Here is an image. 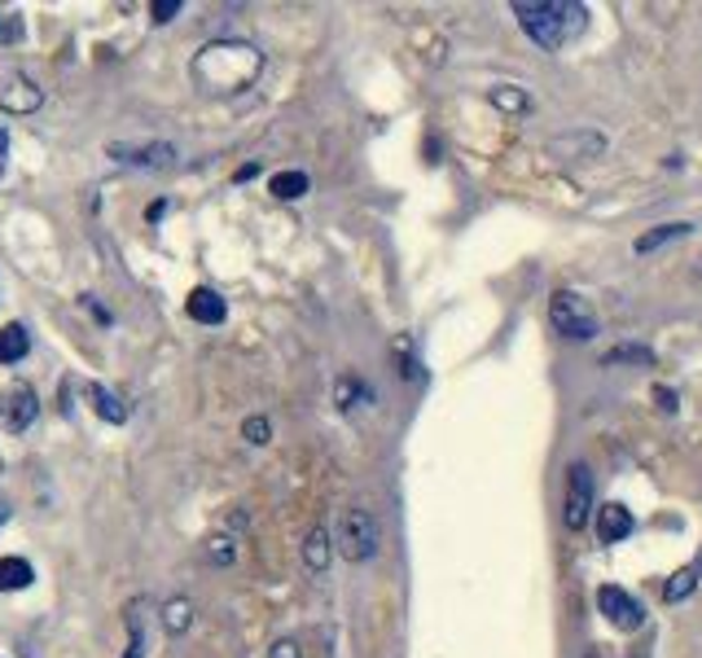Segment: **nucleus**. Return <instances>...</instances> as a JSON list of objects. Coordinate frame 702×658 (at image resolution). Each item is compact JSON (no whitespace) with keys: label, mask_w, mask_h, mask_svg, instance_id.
Wrapping results in <instances>:
<instances>
[{"label":"nucleus","mask_w":702,"mask_h":658,"mask_svg":"<svg viewBox=\"0 0 702 658\" xmlns=\"http://www.w3.org/2000/svg\"><path fill=\"white\" fill-rule=\"evenodd\" d=\"M585 658H606L601 650H585Z\"/></svg>","instance_id":"72a5a7b5"},{"label":"nucleus","mask_w":702,"mask_h":658,"mask_svg":"<svg viewBox=\"0 0 702 658\" xmlns=\"http://www.w3.org/2000/svg\"><path fill=\"white\" fill-rule=\"evenodd\" d=\"M654 400H659V409H663V413H677V395H672L668 387H654Z\"/></svg>","instance_id":"c85d7f7f"},{"label":"nucleus","mask_w":702,"mask_h":658,"mask_svg":"<svg viewBox=\"0 0 702 658\" xmlns=\"http://www.w3.org/2000/svg\"><path fill=\"white\" fill-rule=\"evenodd\" d=\"M487 102L496 110H509V114H523V110H531V97L518 89V84H496L492 93H487Z\"/></svg>","instance_id":"412c9836"},{"label":"nucleus","mask_w":702,"mask_h":658,"mask_svg":"<svg viewBox=\"0 0 702 658\" xmlns=\"http://www.w3.org/2000/svg\"><path fill=\"white\" fill-rule=\"evenodd\" d=\"M308 185H312V181H308L303 172H277L268 189H272V198H281V203H295V198H303V194H308Z\"/></svg>","instance_id":"f3484780"},{"label":"nucleus","mask_w":702,"mask_h":658,"mask_svg":"<svg viewBox=\"0 0 702 658\" xmlns=\"http://www.w3.org/2000/svg\"><path fill=\"white\" fill-rule=\"evenodd\" d=\"M44 106V89L35 84V80H27V75H4V84H0V110L4 114H35V110Z\"/></svg>","instance_id":"6e6552de"},{"label":"nucleus","mask_w":702,"mask_h":658,"mask_svg":"<svg viewBox=\"0 0 702 658\" xmlns=\"http://www.w3.org/2000/svg\"><path fill=\"white\" fill-rule=\"evenodd\" d=\"M268 658H303V655H299V646H295V641H272Z\"/></svg>","instance_id":"cd10ccee"},{"label":"nucleus","mask_w":702,"mask_h":658,"mask_svg":"<svg viewBox=\"0 0 702 658\" xmlns=\"http://www.w3.org/2000/svg\"><path fill=\"white\" fill-rule=\"evenodd\" d=\"M4 523H9V505L0 501V527H4Z\"/></svg>","instance_id":"473e14b6"},{"label":"nucleus","mask_w":702,"mask_h":658,"mask_svg":"<svg viewBox=\"0 0 702 658\" xmlns=\"http://www.w3.org/2000/svg\"><path fill=\"white\" fill-rule=\"evenodd\" d=\"M382 545V532H378V518L369 510H348L343 523H339V548L348 562H369Z\"/></svg>","instance_id":"39448f33"},{"label":"nucleus","mask_w":702,"mask_h":658,"mask_svg":"<svg viewBox=\"0 0 702 658\" xmlns=\"http://www.w3.org/2000/svg\"><path fill=\"white\" fill-rule=\"evenodd\" d=\"M35 579L27 557H0V593H22Z\"/></svg>","instance_id":"dca6fc26"},{"label":"nucleus","mask_w":702,"mask_h":658,"mask_svg":"<svg viewBox=\"0 0 702 658\" xmlns=\"http://www.w3.org/2000/svg\"><path fill=\"white\" fill-rule=\"evenodd\" d=\"M250 176H259V163H246V167H237L234 181H250Z\"/></svg>","instance_id":"c756f323"},{"label":"nucleus","mask_w":702,"mask_h":658,"mask_svg":"<svg viewBox=\"0 0 702 658\" xmlns=\"http://www.w3.org/2000/svg\"><path fill=\"white\" fill-rule=\"evenodd\" d=\"M0 470H4V461H0Z\"/></svg>","instance_id":"c9c22d12"},{"label":"nucleus","mask_w":702,"mask_h":658,"mask_svg":"<svg viewBox=\"0 0 702 658\" xmlns=\"http://www.w3.org/2000/svg\"><path fill=\"white\" fill-rule=\"evenodd\" d=\"M207 553H211V562H216V566H229V562L237 557V553H234V541H229V536H216V541L207 545Z\"/></svg>","instance_id":"a878e982"},{"label":"nucleus","mask_w":702,"mask_h":658,"mask_svg":"<svg viewBox=\"0 0 702 658\" xmlns=\"http://www.w3.org/2000/svg\"><path fill=\"white\" fill-rule=\"evenodd\" d=\"M694 233V224H685V219H677V224H654L650 233H641L637 241H632V250L637 255H654V250H663L668 241H681V237H690Z\"/></svg>","instance_id":"f8f14e48"},{"label":"nucleus","mask_w":702,"mask_h":658,"mask_svg":"<svg viewBox=\"0 0 702 658\" xmlns=\"http://www.w3.org/2000/svg\"><path fill=\"white\" fill-rule=\"evenodd\" d=\"M27 351H31V333L22 321H9V326L0 329V364H18V360H27Z\"/></svg>","instance_id":"4468645a"},{"label":"nucleus","mask_w":702,"mask_h":658,"mask_svg":"<svg viewBox=\"0 0 702 658\" xmlns=\"http://www.w3.org/2000/svg\"><path fill=\"white\" fill-rule=\"evenodd\" d=\"M549 321H554V329L562 338H576V342L597 338V329H601L597 326V312L588 308L576 290H554L549 295Z\"/></svg>","instance_id":"7ed1b4c3"},{"label":"nucleus","mask_w":702,"mask_h":658,"mask_svg":"<svg viewBox=\"0 0 702 658\" xmlns=\"http://www.w3.org/2000/svg\"><path fill=\"white\" fill-rule=\"evenodd\" d=\"M632 532H637V518H632L619 501H610V505L597 510V541H601V545H619V541H628Z\"/></svg>","instance_id":"9d476101"},{"label":"nucleus","mask_w":702,"mask_h":658,"mask_svg":"<svg viewBox=\"0 0 702 658\" xmlns=\"http://www.w3.org/2000/svg\"><path fill=\"white\" fill-rule=\"evenodd\" d=\"M189 624H194V606H189V597H172V602L163 606V628H167L172 637H180Z\"/></svg>","instance_id":"aec40b11"},{"label":"nucleus","mask_w":702,"mask_h":658,"mask_svg":"<svg viewBox=\"0 0 702 658\" xmlns=\"http://www.w3.org/2000/svg\"><path fill=\"white\" fill-rule=\"evenodd\" d=\"M123 658H145V628L136 619V602L127 606V650H123Z\"/></svg>","instance_id":"5701e85b"},{"label":"nucleus","mask_w":702,"mask_h":658,"mask_svg":"<svg viewBox=\"0 0 702 658\" xmlns=\"http://www.w3.org/2000/svg\"><path fill=\"white\" fill-rule=\"evenodd\" d=\"M597 610H601L606 624L619 628V633H637V628L646 624L641 602H637L632 593H623L619 584H601V588H597Z\"/></svg>","instance_id":"423d86ee"},{"label":"nucleus","mask_w":702,"mask_h":658,"mask_svg":"<svg viewBox=\"0 0 702 658\" xmlns=\"http://www.w3.org/2000/svg\"><path fill=\"white\" fill-rule=\"evenodd\" d=\"M514 18L527 31V40L545 53H558L571 35H580L588 22L585 4L571 0H514Z\"/></svg>","instance_id":"f03ea898"},{"label":"nucleus","mask_w":702,"mask_h":658,"mask_svg":"<svg viewBox=\"0 0 702 658\" xmlns=\"http://www.w3.org/2000/svg\"><path fill=\"white\" fill-rule=\"evenodd\" d=\"M699 570H702V545H699Z\"/></svg>","instance_id":"f704fd0d"},{"label":"nucleus","mask_w":702,"mask_h":658,"mask_svg":"<svg viewBox=\"0 0 702 658\" xmlns=\"http://www.w3.org/2000/svg\"><path fill=\"white\" fill-rule=\"evenodd\" d=\"M694 588H699V562H694V566H681V570L668 579V588H663V602H668V606H677V602H685Z\"/></svg>","instance_id":"a211bd4d"},{"label":"nucleus","mask_w":702,"mask_h":658,"mask_svg":"<svg viewBox=\"0 0 702 658\" xmlns=\"http://www.w3.org/2000/svg\"><path fill=\"white\" fill-rule=\"evenodd\" d=\"M592 501H597L592 470H588L585 461H571V465H567V501H562V523H567L571 532H585L588 527V518L597 514Z\"/></svg>","instance_id":"20e7f679"},{"label":"nucleus","mask_w":702,"mask_h":658,"mask_svg":"<svg viewBox=\"0 0 702 658\" xmlns=\"http://www.w3.org/2000/svg\"><path fill=\"white\" fill-rule=\"evenodd\" d=\"M18 40H22V18L0 9V44H18Z\"/></svg>","instance_id":"393cba45"},{"label":"nucleus","mask_w":702,"mask_h":658,"mask_svg":"<svg viewBox=\"0 0 702 658\" xmlns=\"http://www.w3.org/2000/svg\"><path fill=\"white\" fill-rule=\"evenodd\" d=\"M360 400L369 404V400H373V391H369V387H364L360 378H339V387H334V404H339L343 413H351V409H355Z\"/></svg>","instance_id":"4be33fe9"},{"label":"nucleus","mask_w":702,"mask_h":658,"mask_svg":"<svg viewBox=\"0 0 702 658\" xmlns=\"http://www.w3.org/2000/svg\"><path fill=\"white\" fill-rule=\"evenodd\" d=\"M601 364H654V351L641 347V342H619L601 356Z\"/></svg>","instance_id":"6ab92c4d"},{"label":"nucleus","mask_w":702,"mask_h":658,"mask_svg":"<svg viewBox=\"0 0 702 658\" xmlns=\"http://www.w3.org/2000/svg\"><path fill=\"white\" fill-rule=\"evenodd\" d=\"M4 154H9V132L0 127V176H4Z\"/></svg>","instance_id":"7c9ffc66"},{"label":"nucleus","mask_w":702,"mask_h":658,"mask_svg":"<svg viewBox=\"0 0 702 658\" xmlns=\"http://www.w3.org/2000/svg\"><path fill=\"white\" fill-rule=\"evenodd\" d=\"M180 9H185L180 0H154V4H149V18H154V22L163 27V22H172V18L180 13Z\"/></svg>","instance_id":"bb28decb"},{"label":"nucleus","mask_w":702,"mask_h":658,"mask_svg":"<svg viewBox=\"0 0 702 658\" xmlns=\"http://www.w3.org/2000/svg\"><path fill=\"white\" fill-rule=\"evenodd\" d=\"M111 158L127 163V167L163 172V167L176 163V145H167V141H154V145H123V141H115V145H111Z\"/></svg>","instance_id":"0eeeda50"},{"label":"nucleus","mask_w":702,"mask_h":658,"mask_svg":"<svg viewBox=\"0 0 702 658\" xmlns=\"http://www.w3.org/2000/svg\"><path fill=\"white\" fill-rule=\"evenodd\" d=\"M185 312H189V321H198V326H220V321L229 317L225 299H220L211 286H198V290L185 299Z\"/></svg>","instance_id":"9b49d317"},{"label":"nucleus","mask_w":702,"mask_h":658,"mask_svg":"<svg viewBox=\"0 0 702 658\" xmlns=\"http://www.w3.org/2000/svg\"><path fill=\"white\" fill-rule=\"evenodd\" d=\"M194 80L203 93L211 97H234V93H246L259 71H264V53L246 40H211L194 53Z\"/></svg>","instance_id":"f257e3e1"},{"label":"nucleus","mask_w":702,"mask_h":658,"mask_svg":"<svg viewBox=\"0 0 702 658\" xmlns=\"http://www.w3.org/2000/svg\"><path fill=\"white\" fill-rule=\"evenodd\" d=\"M330 557H334V536H330L326 523H317V527L308 532V541H303V566L321 575V570L330 566Z\"/></svg>","instance_id":"ddd939ff"},{"label":"nucleus","mask_w":702,"mask_h":658,"mask_svg":"<svg viewBox=\"0 0 702 658\" xmlns=\"http://www.w3.org/2000/svg\"><path fill=\"white\" fill-rule=\"evenodd\" d=\"M163 212H167V203H154V207H149V224H158V219H163Z\"/></svg>","instance_id":"2f4dec72"},{"label":"nucleus","mask_w":702,"mask_h":658,"mask_svg":"<svg viewBox=\"0 0 702 658\" xmlns=\"http://www.w3.org/2000/svg\"><path fill=\"white\" fill-rule=\"evenodd\" d=\"M89 400H93V409H97V418H102V422H111V426H123V422H127V404L118 400L111 387L93 382V387H89Z\"/></svg>","instance_id":"2eb2a0df"},{"label":"nucleus","mask_w":702,"mask_h":658,"mask_svg":"<svg viewBox=\"0 0 702 658\" xmlns=\"http://www.w3.org/2000/svg\"><path fill=\"white\" fill-rule=\"evenodd\" d=\"M241 439H246V443H255V448H264V443L272 439L268 418H246V422H241Z\"/></svg>","instance_id":"b1692460"},{"label":"nucleus","mask_w":702,"mask_h":658,"mask_svg":"<svg viewBox=\"0 0 702 658\" xmlns=\"http://www.w3.org/2000/svg\"><path fill=\"white\" fill-rule=\"evenodd\" d=\"M35 413H40V400H35V387H27V382H18L9 395H4V431L9 435H22L31 422H35Z\"/></svg>","instance_id":"1a4fd4ad"}]
</instances>
